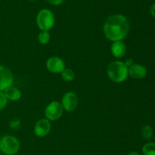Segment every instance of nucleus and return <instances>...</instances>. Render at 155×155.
<instances>
[{
	"label": "nucleus",
	"instance_id": "obj_1",
	"mask_svg": "<svg viewBox=\"0 0 155 155\" xmlns=\"http://www.w3.org/2000/svg\"><path fill=\"white\" fill-rule=\"evenodd\" d=\"M130 23L125 16L122 15H110L104 24V36L112 42L121 41L128 35Z\"/></svg>",
	"mask_w": 155,
	"mask_h": 155
},
{
	"label": "nucleus",
	"instance_id": "obj_2",
	"mask_svg": "<svg viewBox=\"0 0 155 155\" xmlns=\"http://www.w3.org/2000/svg\"><path fill=\"white\" fill-rule=\"evenodd\" d=\"M107 76L111 81L120 83L125 81L128 77V68L124 62L115 61L108 65L107 69Z\"/></svg>",
	"mask_w": 155,
	"mask_h": 155
},
{
	"label": "nucleus",
	"instance_id": "obj_3",
	"mask_svg": "<svg viewBox=\"0 0 155 155\" xmlns=\"http://www.w3.org/2000/svg\"><path fill=\"white\" fill-rule=\"evenodd\" d=\"M20 149V142L13 136H5L0 139V151L6 155H15Z\"/></svg>",
	"mask_w": 155,
	"mask_h": 155
},
{
	"label": "nucleus",
	"instance_id": "obj_4",
	"mask_svg": "<svg viewBox=\"0 0 155 155\" xmlns=\"http://www.w3.org/2000/svg\"><path fill=\"white\" fill-rule=\"evenodd\" d=\"M36 23L41 31H48L54 24V14L48 9H42L36 16Z\"/></svg>",
	"mask_w": 155,
	"mask_h": 155
},
{
	"label": "nucleus",
	"instance_id": "obj_5",
	"mask_svg": "<svg viewBox=\"0 0 155 155\" xmlns=\"http://www.w3.org/2000/svg\"><path fill=\"white\" fill-rule=\"evenodd\" d=\"M64 107L61 103L57 101H53L47 105L45 109V116L48 120H57L62 116Z\"/></svg>",
	"mask_w": 155,
	"mask_h": 155
},
{
	"label": "nucleus",
	"instance_id": "obj_6",
	"mask_svg": "<svg viewBox=\"0 0 155 155\" xmlns=\"http://www.w3.org/2000/svg\"><path fill=\"white\" fill-rule=\"evenodd\" d=\"M61 104L64 110L71 112L75 110L79 104V99L77 94L73 92H68L64 94L61 100Z\"/></svg>",
	"mask_w": 155,
	"mask_h": 155
},
{
	"label": "nucleus",
	"instance_id": "obj_7",
	"mask_svg": "<svg viewBox=\"0 0 155 155\" xmlns=\"http://www.w3.org/2000/svg\"><path fill=\"white\" fill-rule=\"evenodd\" d=\"M14 81L12 71L5 66H0V92H4L7 88L12 86Z\"/></svg>",
	"mask_w": 155,
	"mask_h": 155
},
{
	"label": "nucleus",
	"instance_id": "obj_8",
	"mask_svg": "<svg viewBox=\"0 0 155 155\" xmlns=\"http://www.w3.org/2000/svg\"><path fill=\"white\" fill-rule=\"evenodd\" d=\"M46 68L52 74H61L65 68V63L61 58L54 56L47 60Z\"/></svg>",
	"mask_w": 155,
	"mask_h": 155
},
{
	"label": "nucleus",
	"instance_id": "obj_9",
	"mask_svg": "<svg viewBox=\"0 0 155 155\" xmlns=\"http://www.w3.org/2000/svg\"><path fill=\"white\" fill-rule=\"evenodd\" d=\"M51 130V123L46 118L41 119L36 123L34 133L38 137H45Z\"/></svg>",
	"mask_w": 155,
	"mask_h": 155
},
{
	"label": "nucleus",
	"instance_id": "obj_10",
	"mask_svg": "<svg viewBox=\"0 0 155 155\" xmlns=\"http://www.w3.org/2000/svg\"><path fill=\"white\" fill-rule=\"evenodd\" d=\"M129 76L135 80H141L146 77L148 74L146 68L139 64H133L128 68Z\"/></svg>",
	"mask_w": 155,
	"mask_h": 155
},
{
	"label": "nucleus",
	"instance_id": "obj_11",
	"mask_svg": "<svg viewBox=\"0 0 155 155\" xmlns=\"http://www.w3.org/2000/svg\"><path fill=\"white\" fill-rule=\"evenodd\" d=\"M127 51V45L122 41L113 42L110 46V51L113 56L117 58H121L124 57Z\"/></svg>",
	"mask_w": 155,
	"mask_h": 155
},
{
	"label": "nucleus",
	"instance_id": "obj_12",
	"mask_svg": "<svg viewBox=\"0 0 155 155\" xmlns=\"http://www.w3.org/2000/svg\"><path fill=\"white\" fill-rule=\"evenodd\" d=\"M4 93L7 99L12 101H18L21 98V95H22L21 90L18 88L13 87V86H10V87L7 88L4 91Z\"/></svg>",
	"mask_w": 155,
	"mask_h": 155
},
{
	"label": "nucleus",
	"instance_id": "obj_13",
	"mask_svg": "<svg viewBox=\"0 0 155 155\" xmlns=\"http://www.w3.org/2000/svg\"><path fill=\"white\" fill-rule=\"evenodd\" d=\"M61 78L63 79L64 81L67 82H71L74 80L75 78V74L74 71L70 68H65L64 71L61 73Z\"/></svg>",
	"mask_w": 155,
	"mask_h": 155
},
{
	"label": "nucleus",
	"instance_id": "obj_14",
	"mask_svg": "<svg viewBox=\"0 0 155 155\" xmlns=\"http://www.w3.org/2000/svg\"><path fill=\"white\" fill-rule=\"evenodd\" d=\"M144 155H155V142H148L142 147Z\"/></svg>",
	"mask_w": 155,
	"mask_h": 155
},
{
	"label": "nucleus",
	"instance_id": "obj_15",
	"mask_svg": "<svg viewBox=\"0 0 155 155\" xmlns=\"http://www.w3.org/2000/svg\"><path fill=\"white\" fill-rule=\"evenodd\" d=\"M51 36L48 31H41L38 35V41L42 45H46L49 42Z\"/></svg>",
	"mask_w": 155,
	"mask_h": 155
},
{
	"label": "nucleus",
	"instance_id": "obj_16",
	"mask_svg": "<svg viewBox=\"0 0 155 155\" xmlns=\"http://www.w3.org/2000/svg\"><path fill=\"white\" fill-rule=\"evenodd\" d=\"M141 136L143 139L149 140L153 136V129L151 126H145L141 130Z\"/></svg>",
	"mask_w": 155,
	"mask_h": 155
},
{
	"label": "nucleus",
	"instance_id": "obj_17",
	"mask_svg": "<svg viewBox=\"0 0 155 155\" xmlns=\"http://www.w3.org/2000/svg\"><path fill=\"white\" fill-rule=\"evenodd\" d=\"M8 104V99L4 92H0V111L6 107Z\"/></svg>",
	"mask_w": 155,
	"mask_h": 155
},
{
	"label": "nucleus",
	"instance_id": "obj_18",
	"mask_svg": "<svg viewBox=\"0 0 155 155\" xmlns=\"http://www.w3.org/2000/svg\"><path fill=\"white\" fill-rule=\"evenodd\" d=\"M21 120H20L18 118L12 120L10 122V124H9V127H10V128L13 130H18V129L21 127Z\"/></svg>",
	"mask_w": 155,
	"mask_h": 155
},
{
	"label": "nucleus",
	"instance_id": "obj_19",
	"mask_svg": "<svg viewBox=\"0 0 155 155\" xmlns=\"http://www.w3.org/2000/svg\"><path fill=\"white\" fill-rule=\"evenodd\" d=\"M50 4L54 5H58L62 4L64 2V0H47Z\"/></svg>",
	"mask_w": 155,
	"mask_h": 155
},
{
	"label": "nucleus",
	"instance_id": "obj_20",
	"mask_svg": "<svg viewBox=\"0 0 155 155\" xmlns=\"http://www.w3.org/2000/svg\"><path fill=\"white\" fill-rule=\"evenodd\" d=\"M124 64H125L126 66L129 68L130 67H131L134 63H133V61L132 60V59H127V60H126V61L124 62Z\"/></svg>",
	"mask_w": 155,
	"mask_h": 155
},
{
	"label": "nucleus",
	"instance_id": "obj_21",
	"mask_svg": "<svg viewBox=\"0 0 155 155\" xmlns=\"http://www.w3.org/2000/svg\"><path fill=\"white\" fill-rule=\"evenodd\" d=\"M150 12H151V15L155 18V2L151 5V9H150Z\"/></svg>",
	"mask_w": 155,
	"mask_h": 155
},
{
	"label": "nucleus",
	"instance_id": "obj_22",
	"mask_svg": "<svg viewBox=\"0 0 155 155\" xmlns=\"http://www.w3.org/2000/svg\"><path fill=\"white\" fill-rule=\"evenodd\" d=\"M127 155H140V154H139V153L136 152V151H132V152L129 153V154Z\"/></svg>",
	"mask_w": 155,
	"mask_h": 155
},
{
	"label": "nucleus",
	"instance_id": "obj_23",
	"mask_svg": "<svg viewBox=\"0 0 155 155\" xmlns=\"http://www.w3.org/2000/svg\"><path fill=\"white\" fill-rule=\"evenodd\" d=\"M30 1H35V0H30Z\"/></svg>",
	"mask_w": 155,
	"mask_h": 155
},
{
	"label": "nucleus",
	"instance_id": "obj_24",
	"mask_svg": "<svg viewBox=\"0 0 155 155\" xmlns=\"http://www.w3.org/2000/svg\"><path fill=\"white\" fill-rule=\"evenodd\" d=\"M154 139H155V136H154Z\"/></svg>",
	"mask_w": 155,
	"mask_h": 155
}]
</instances>
